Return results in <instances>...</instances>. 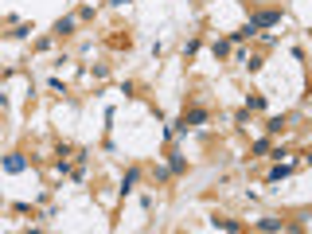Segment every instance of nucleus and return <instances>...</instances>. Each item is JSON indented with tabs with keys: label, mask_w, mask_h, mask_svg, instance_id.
<instances>
[{
	"label": "nucleus",
	"mask_w": 312,
	"mask_h": 234,
	"mask_svg": "<svg viewBox=\"0 0 312 234\" xmlns=\"http://www.w3.org/2000/svg\"><path fill=\"white\" fill-rule=\"evenodd\" d=\"M250 24H254V28H273V24H281V12H258Z\"/></svg>",
	"instance_id": "f257e3e1"
},
{
	"label": "nucleus",
	"mask_w": 312,
	"mask_h": 234,
	"mask_svg": "<svg viewBox=\"0 0 312 234\" xmlns=\"http://www.w3.org/2000/svg\"><path fill=\"white\" fill-rule=\"evenodd\" d=\"M4 168H8V172H24V168H28V160H24L20 152H12V156H4Z\"/></svg>",
	"instance_id": "f03ea898"
},
{
	"label": "nucleus",
	"mask_w": 312,
	"mask_h": 234,
	"mask_svg": "<svg viewBox=\"0 0 312 234\" xmlns=\"http://www.w3.org/2000/svg\"><path fill=\"white\" fill-rule=\"evenodd\" d=\"M203 121H207V110H191V114L180 121V129H187V125H203Z\"/></svg>",
	"instance_id": "7ed1b4c3"
},
{
	"label": "nucleus",
	"mask_w": 312,
	"mask_h": 234,
	"mask_svg": "<svg viewBox=\"0 0 312 234\" xmlns=\"http://www.w3.org/2000/svg\"><path fill=\"white\" fill-rule=\"evenodd\" d=\"M285 176H293V164H277V168L269 172V179H285Z\"/></svg>",
	"instance_id": "20e7f679"
},
{
	"label": "nucleus",
	"mask_w": 312,
	"mask_h": 234,
	"mask_svg": "<svg viewBox=\"0 0 312 234\" xmlns=\"http://www.w3.org/2000/svg\"><path fill=\"white\" fill-rule=\"evenodd\" d=\"M70 31H74V20H59L55 24V35H70Z\"/></svg>",
	"instance_id": "39448f33"
},
{
	"label": "nucleus",
	"mask_w": 312,
	"mask_h": 234,
	"mask_svg": "<svg viewBox=\"0 0 312 234\" xmlns=\"http://www.w3.org/2000/svg\"><path fill=\"white\" fill-rule=\"evenodd\" d=\"M265 129H269V133H281V129H285V121H281V117H269V121H265Z\"/></svg>",
	"instance_id": "423d86ee"
},
{
	"label": "nucleus",
	"mask_w": 312,
	"mask_h": 234,
	"mask_svg": "<svg viewBox=\"0 0 312 234\" xmlns=\"http://www.w3.org/2000/svg\"><path fill=\"white\" fill-rule=\"evenodd\" d=\"M215 227H222V231H242L234 219H215Z\"/></svg>",
	"instance_id": "0eeeda50"
},
{
	"label": "nucleus",
	"mask_w": 312,
	"mask_h": 234,
	"mask_svg": "<svg viewBox=\"0 0 312 234\" xmlns=\"http://www.w3.org/2000/svg\"><path fill=\"white\" fill-rule=\"evenodd\" d=\"M258 227H261V231H281V223H277V219H261Z\"/></svg>",
	"instance_id": "6e6552de"
}]
</instances>
